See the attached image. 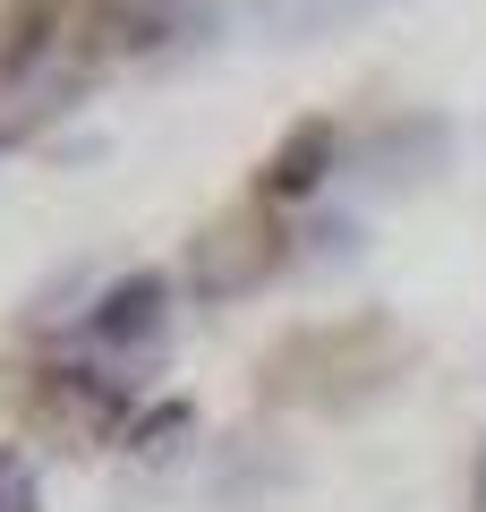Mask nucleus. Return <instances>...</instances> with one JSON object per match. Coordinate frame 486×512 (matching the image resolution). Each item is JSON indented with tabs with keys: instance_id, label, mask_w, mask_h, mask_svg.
I'll use <instances>...</instances> for the list:
<instances>
[{
	"instance_id": "f257e3e1",
	"label": "nucleus",
	"mask_w": 486,
	"mask_h": 512,
	"mask_svg": "<svg viewBox=\"0 0 486 512\" xmlns=\"http://www.w3.org/2000/svg\"><path fill=\"white\" fill-rule=\"evenodd\" d=\"M162 325H171V282L162 274H120V282H103V291H94V308L77 316V333H86V342H103V350H154L162 342Z\"/></svg>"
},
{
	"instance_id": "f03ea898",
	"label": "nucleus",
	"mask_w": 486,
	"mask_h": 512,
	"mask_svg": "<svg viewBox=\"0 0 486 512\" xmlns=\"http://www.w3.org/2000/svg\"><path fill=\"white\" fill-rule=\"evenodd\" d=\"M333 163H342V137H333V120H299L282 146H273V163H265V197H273V205L316 197Z\"/></svg>"
},
{
	"instance_id": "7ed1b4c3",
	"label": "nucleus",
	"mask_w": 486,
	"mask_h": 512,
	"mask_svg": "<svg viewBox=\"0 0 486 512\" xmlns=\"http://www.w3.org/2000/svg\"><path fill=\"white\" fill-rule=\"evenodd\" d=\"M52 402L77 419H128L137 410V376H111V367H52Z\"/></svg>"
},
{
	"instance_id": "20e7f679",
	"label": "nucleus",
	"mask_w": 486,
	"mask_h": 512,
	"mask_svg": "<svg viewBox=\"0 0 486 512\" xmlns=\"http://www.w3.org/2000/svg\"><path fill=\"white\" fill-rule=\"evenodd\" d=\"M180 26H188V0H111V43H128V52H154Z\"/></svg>"
},
{
	"instance_id": "39448f33",
	"label": "nucleus",
	"mask_w": 486,
	"mask_h": 512,
	"mask_svg": "<svg viewBox=\"0 0 486 512\" xmlns=\"http://www.w3.org/2000/svg\"><path fill=\"white\" fill-rule=\"evenodd\" d=\"M188 427H197L188 402H154L137 427H128V453H171V436H188Z\"/></svg>"
},
{
	"instance_id": "423d86ee",
	"label": "nucleus",
	"mask_w": 486,
	"mask_h": 512,
	"mask_svg": "<svg viewBox=\"0 0 486 512\" xmlns=\"http://www.w3.org/2000/svg\"><path fill=\"white\" fill-rule=\"evenodd\" d=\"M0 512H35V478L18 453H0Z\"/></svg>"
},
{
	"instance_id": "0eeeda50",
	"label": "nucleus",
	"mask_w": 486,
	"mask_h": 512,
	"mask_svg": "<svg viewBox=\"0 0 486 512\" xmlns=\"http://www.w3.org/2000/svg\"><path fill=\"white\" fill-rule=\"evenodd\" d=\"M478 512H486V461H478Z\"/></svg>"
}]
</instances>
